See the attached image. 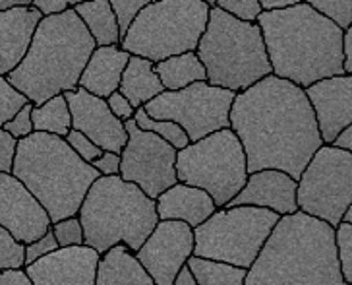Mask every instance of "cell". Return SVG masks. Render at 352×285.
Segmentation results:
<instances>
[{"label": "cell", "mask_w": 352, "mask_h": 285, "mask_svg": "<svg viewBox=\"0 0 352 285\" xmlns=\"http://www.w3.org/2000/svg\"><path fill=\"white\" fill-rule=\"evenodd\" d=\"M155 70L166 92H178L196 82H208V70L196 51L161 61L155 64Z\"/></svg>", "instance_id": "cell-26"}, {"label": "cell", "mask_w": 352, "mask_h": 285, "mask_svg": "<svg viewBox=\"0 0 352 285\" xmlns=\"http://www.w3.org/2000/svg\"><path fill=\"white\" fill-rule=\"evenodd\" d=\"M130 59L132 54L122 49V45L97 47L83 70L80 87L97 97H111L114 92L120 89L122 76Z\"/></svg>", "instance_id": "cell-22"}, {"label": "cell", "mask_w": 352, "mask_h": 285, "mask_svg": "<svg viewBox=\"0 0 352 285\" xmlns=\"http://www.w3.org/2000/svg\"><path fill=\"white\" fill-rule=\"evenodd\" d=\"M52 231L56 235V241L60 246H82V244H85V229H83L80 215L54 222L52 223Z\"/></svg>", "instance_id": "cell-33"}, {"label": "cell", "mask_w": 352, "mask_h": 285, "mask_svg": "<svg viewBox=\"0 0 352 285\" xmlns=\"http://www.w3.org/2000/svg\"><path fill=\"white\" fill-rule=\"evenodd\" d=\"M74 10L78 12L85 28L94 35L97 47H109V45L122 43L120 23L114 14L111 0H87V2L78 4Z\"/></svg>", "instance_id": "cell-25"}, {"label": "cell", "mask_w": 352, "mask_h": 285, "mask_svg": "<svg viewBox=\"0 0 352 285\" xmlns=\"http://www.w3.org/2000/svg\"><path fill=\"white\" fill-rule=\"evenodd\" d=\"M337 251L342 277L346 284L352 285V223L342 222L337 227Z\"/></svg>", "instance_id": "cell-34"}, {"label": "cell", "mask_w": 352, "mask_h": 285, "mask_svg": "<svg viewBox=\"0 0 352 285\" xmlns=\"http://www.w3.org/2000/svg\"><path fill=\"white\" fill-rule=\"evenodd\" d=\"M342 49H344V74H352V25L344 30Z\"/></svg>", "instance_id": "cell-46"}, {"label": "cell", "mask_w": 352, "mask_h": 285, "mask_svg": "<svg viewBox=\"0 0 352 285\" xmlns=\"http://www.w3.org/2000/svg\"><path fill=\"white\" fill-rule=\"evenodd\" d=\"M308 4L342 30L352 25V0H308Z\"/></svg>", "instance_id": "cell-32"}, {"label": "cell", "mask_w": 352, "mask_h": 285, "mask_svg": "<svg viewBox=\"0 0 352 285\" xmlns=\"http://www.w3.org/2000/svg\"><path fill=\"white\" fill-rule=\"evenodd\" d=\"M151 2H159V0H151Z\"/></svg>", "instance_id": "cell-52"}, {"label": "cell", "mask_w": 352, "mask_h": 285, "mask_svg": "<svg viewBox=\"0 0 352 285\" xmlns=\"http://www.w3.org/2000/svg\"><path fill=\"white\" fill-rule=\"evenodd\" d=\"M32 103V99L12 84L6 76H0V127L12 120L21 109Z\"/></svg>", "instance_id": "cell-31"}, {"label": "cell", "mask_w": 352, "mask_h": 285, "mask_svg": "<svg viewBox=\"0 0 352 285\" xmlns=\"http://www.w3.org/2000/svg\"><path fill=\"white\" fill-rule=\"evenodd\" d=\"M0 227L25 244L52 229L51 213L12 173H0Z\"/></svg>", "instance_id": "cell-15"}, {"label": "cell", "mask_w": 352, "mask_h": 285, "mask_svg": "<svg viewBox=\"0 0 352 285\" xmlns=\"http://www.w3.org/2000/svg\"><path fill=\"white\" fill-rule=\"evenodd\" d=\"M230 128L246 149L250 173L279 169L300 180L325 146L306 89L275 74L236 94Z\"/></svg>", "instance_id": "cell-1"}, {"label": "cell", "mask_w": 352, "mask_h": 285, "mask_svg": "<svg viewBox=\"0 0 352 285\" xmlns=\"http://www.w3.org/2000/svg\"><path fill=\"white\" fill-rule=\"evenodd\" d=\"M82 2H87V0H35L33 6H37L45 16H51V14H60L64 10L76 8Z\"/></svg>", "instance_id": "cell-43"}, {"label": "cell", "mask_w": 352, "mask_h": 285, "mask_svg": "<svg viewBox=\"0 0 352 285\" xmlns=\"http://www.w3.org/2000/svg\"><path fill=\"white\" fill-rule=\"evenodd\" d=\"M178 180L208 190L219 208H227L246 187L248 158L232 128H223L178 151Z\"/></svg>", "instance_id": "cell-9"}, {"label": "cell", "mask_w": 352, "mask_h": 285, "mask_svg": "<svg viewBox=\"0 0 352 285\" xmlns=\"http://www.w3.org/2000/svg\"><path fill=\"white\" fill-rule=\"evenodd\" d=\"M308 0H259L263 10H283V8H290L296 4H304Z\"/></svg>", "instance_id": "cell-45"}, {"label": "cell", "mask_w": 352, "mask_h": 285, "mask_svg": "<svg viewBox=\"0 0 352 285\" xmlns=\"http://www.w3.org/2000/svg\"><path fill=\"white\" fill-rule=\"evenodd\" d=\"M194 253V227L184 222L161 220L135 256L157 285H175L176 275L188 264Z\"/></svg>", "instance_id": "cell-14"}, {"label": "cell", "mask_w": 352, "mask_h": 285, "mask_svg": "<svg viewBox=\"0 0 352 285\" xmlns=\"http://www.w3.org/2000/svg\"><path fill=\"white\" fill-rule=\"evenodd\" d=\"M188 264L194 270L199 285H244L248 277V268L201 258L196 254L188 260Z\"/></svg>", "instance_id": "cell-28"}, {"label": "cell", "mask_w": 352, "mask_h": 285, "mask_svg": "<svg viewBox=\"0 0 352 285\" xmlns=\"http://www.w3.org/2000/svg\"><path fill=\"white\" fill-rule=\"evenodd\" d=\"M232 206H256L273 210L283 215H290L298 208V180L279 169H261L250 173L248 182L239 196L228 204Z\"/></svg>", "instance_id": "cell-19"}, {"label": "cell", "mask_w": 352, "mask_h": 285, "mask_svg": "<svg viewBox=\"0 0 352 285\" xmlns=\"http://www.w3.org/2000/svg\"><path fill=\"white\" fill-rule=\"evenodd\" d=\"M325 144H333L352 125V74L331 76L306 87Z\"/></svg>", "instance_id": "cell-18"}, {"label": "cell", "mask_w": 352, "mask_h": 285, "mask_svg": "<svg viewBox=\"0 0 352 285\" xmlns=\"http://www.w3.org/2000/svg\"><path fill=\"white\" fill-rule=\"evenodd\" d=\"M33 103L25 107V109H21L18 115L14 116L12 120H8L6 125H2V130H6V132H10L12 136H16L18 140H23V138L32 136L33 132H35V125H33Z\"/></svg>", "instance_id": "cell-37"}, {"label": "cell", "mask_w": 352, "mask_h": 285, "mask_svg": "<svg viewBox=\"0 0 352 285\" xmlns=\"http://www.w3.org/2000/svg\"><path fill=\"white\" fill-rule=\"evenodd\" d=\"M66 99L72 111V125L76 130L94 140L104 151L122 154L128 144V128L124 120L111 111L104 97L89 94L87 89L78 87L68 92Z\"/></svg>", "instance_id": "cell-16"}, {"label": "cell", "mask_w": 352, "mask_h": 285, "mask_svg": "<svg viewBox=\"0 0 352 285\" xmlns=\"http://www.w3.org/2000/svg\"><path fill=\"white\" fill-rule=\"evenodd\" d=\"M35 0H0V10H8L16 6H33Z\"/></svg>", "instance_id": "cell-49"}, {"label": "cell", "mask_w": 352, "mask_h": 285, "mask_svg": "<svg viewBox=\"0 0 352 285\" xmlns=\"http://www.w3.org/2000/svg\"><path fill=\"white\" fill-rule=\"evenodd\" d=\"M219 210L208 190L197 189L186 182H176L157 198L159 220L184 222L190 227H199Z\"/></svg>", "instance_id": "cell-21"}, {"label": "cell", "mask_w": 352, "mask_h": 285, "mask_svg": "<svg viewBox=\"0 0 352 285\" xmlns=\"http://www.w3.org/2000/svg\"><path fill=\"white\" fill-rule=\"evenodd\" d=\"M25 266H28V244L18 241L8 229L0 227V272L25 270Z\"/></svg>", "instance_id": "cell-30"}, {"label": "cell", "mask_w": 352, "mask_h": 285, "mask_svg": "<svg viewBox=\"0 0 352 285\" xmlns=\"http://www.w3.org/2000/svg\"><path fill=\"white\" fill-rule=\"evenodd\" d=\"M80 220L85 229V244L101 254L116 244H126L138 253L161 222L157 200L120 175L95 180L83 200Z\"/></svg>", "instance_id": "cell-6"}, {"label": "cell", "mask_w": 352, "mask_h": 285, "mask_svg": "<svg viewBox=\"0 0 352 285\" xmlns=\"http://www.w3.org/2000/svg\"><path fill=\"white\" fill-rule=\"evenodd\" d=\"M134 120L138 123V127L159 134V136L163 138V140H166L168 144H173L178 151L192 144L190 138H188L186 130L180 127V125H176L173 120H159V118H153V116L145 111V107H140V109L135 111Z\"/></svg>", "instance_id": "cell-29"}, {"label": "cell", "mask_w": 352, "mask_h": 285, "mask_svg": "<svg viewBox=\"0 0 352 285\" xmlns=\"http://www.w3.org/2000/svg\"><path fill=\"white\" fill-rule=\"evenodd\" d=\"M279 220L277 211L256 206L219 208L208 222L194 229V254L250 270Z\"/></svg>", "instance_id": "cell-10"}, {"label": "cell", "mask_w": 352, "mask_h": 285, "mask_svg": "<svg viewBox=\"0 0 352 285\" xmlns=\"http://www.w3.org/2000/svg\"><path fill=\"white\" fill-rule=\"evenodd\" d=\"M97 285H157L151 274L126 244H116L101 256Z\"/></svg>", "instance_id": "cell-23"}, {"label": "cell", "mask_w": 352, "mask_h": 285, "mask_svg": "<svg viewBox=\"0 0 352 285\" xmlns=\"http://www.w3.org/2000/svg\"><path fill=\"white\" fill-rule=\"evenodd\" d=\"M95 49L94 35L74 8L51 14L43 18L28 56L6 78L32 99L33 105H43L56 95L80 87Z\"/></svg>", "instance_id": "cell-4"}, {"label": "cell", "mask_w": 352, "mask_h": 285, "mask_svg": "<svg viewBox=\"0 0 352 285\" xmlns=\"http://www.w3.org/2000/svg\"><path fill=\"white\" fill-rule=\"evenodd\" d=\"M217 6L248 21H258L259 14L263 12L259 0H219Z\"/></svg>", "instance_id": "cell-38"}, {"label": "cell", "mask_w": 352, "mask_h": 285, "mask_svg": "<svg viewBox=\"0 0 352 285\" xmlns=\"http://www.w3.org/2000/svg\"><path fill=\"white\" fill-rule=\"evenodd\" d=\"M111 4H113V10L118 18L120 32L124 37L135 18L144 12L145 6L151 4V0H111Z\"/></svg>", "instance_id": "cell-35"}, {"label": "cell", "mask_w": 352, "mask_h": 285, "mask_svg": "<svg viewBox=\"0 0 352 285\" xmlns=\"http://www.w3.org/2000/svg\"><path fill=\"white\" fill-rule=\"evenodd\" d=\"M175 285H199L197 284L196 274H194V270L190 268V264H186L180 272H178V275H176L175 279Z\"/></svg>", "instance_id": "cell-47"}, {"label": "cell", "mask_w": 352, "mask_h": 285, "mask_svg": "<svg viewBox=\"0 0 352 285\" xmlns=\"http://www.w3.org/2000/svg\"><path fill=\"white\" fill-rule=\"evenodd\" d=\"M211 6L204 0H159L145 6L122 37L130 54L161 63L176 54L197 51L208 30Z\"/></svg>", "instance_id": "cell-8"}, {"label": "cell", "mask_w": 352, "mask_h": 285, "mask_svg": "<svg viewBox=\"0 0 352 285\" xmlns=\"http://www.w3.org/2000/svg\"><path fill=\"white\" fill-rule=\"evenodd\" d=\"M33 125L35 132H47L54 136L66 138L74 128L72 111L66 95H56L43 105L33 107Z\"/></svg>", "instance_id": "cell-27"}, {"label": "cell", "mask_w": 352, "mask_h": 285, "mask_svg": "<svg viewBox=\"0 0 352 285\" xmlns=\"http://www.w3.org/2000/svg\"><path fill=\"white\" fill-rule=\"evenodd\" d=\"M120 92L130 99V103L135 109H140L161 94H165L166 89L157 74L155 63L149 59H144V56L132 54L130 63L126 66L124 76H122Z\"/></svg>", "instance_id": "cell-24"}, {"label": "cell", "mask_w": 352, "mask_h": 285, "mask_svg": "<svg viewBox=\"0 0 352 285\" xmlns=\"http://www.w3.org/2000/svg\"><path fill=\"white\" fill-rule=\"evenodd\" d=\"M43 18L37 6L0 10V76L12 74L28 56Z\"/></svg>", "instance_id": "cell-20"}, {"label": "cell", "mask_w": 352, "mask_h": 285, "mask_svg": "<svg viewBox=\"0 0 352 285\" xmlns=\"http://www.w3.org/2000/svg\"><path fill=\"white\" fill-rule=\"evenodd\" d=\"M126 128L130 138L120 154V177L138 184L149 198L157 200L165 190L180 182L176 171L178 149L155 132L138 127L134 118L126 120Z\"/></svg>", "instance_id": "cell-13"}, {"label": "cell", "mask_w": 352, "mask_h": 285, "mask_svg": "<svg viewBox=\"0 0 352 285\" xmlns=\"http://www.w3.org/2000/svg\"><path fill=\"white\" fill-rule=\"evenodd\" d=\"M204 2H206L208 6H211V8H215V6H217L219 0H204Z\"/></svg>", "instance_id": "cell-51"}, {"label": "cell", "mask_w": 352, "mask_h": 285, "mask_svg": "<svg viewBox=\"0 0 352 285\" xmlns=\"http://www.w3.org/2000/svg\"><path fill=\"white\" fill-rule=\"evenodd\" d=\"M352 206V154L325 144L298 180V208L339 227Z\"/></svg>", "instance_id": "cell-11"}, {"label": "cell", "mask_w": 352, "mask_h": 285, "mask_svg": "<svg viewBox=\"0 0 352 285\" xmlns=\"http://www.w3.org/2000/svg\"><path fill=\"white\" fill-rule=\"evenodd\" d=\"M244 285H351L341 272L337 229L300 210L283 215Z\"/></svg>", "instance_id": "cell-3"}, {"label": "cell", "mask_w": 352, "mask_h": 285, "mask_svg": "<svg viewBox=\"0 0 352 285\" xmlns=\"http://www.w3.org/2000/svg\"><path fill=\"white\" fill-rule=\"evenodd\" d=\"M333 146H337V148H341L344 149V151L352 154V125L342 130L341 134L337 136V140L333 142Z\"/></svg>", "instance_id": "cell-48"}, {"label": "cell", "mask_w": 352, "mask_h": 285, "mask_svg": "<svg viewBox=\"0 0 352 285\" xmlns=\"http://www.w3.org/2000/svg\"><path fill=\"white\" fill-rule=\"evenodd\" d=\"M342 222H349V223H352V206H351V210L346 211V215H344V220H342Z\"/></svg>", "instance_id": "cell-50"}, {"label": "cell", "mask_w": 352, "mask_h": 285, "mask_svg": "<svg viewBox=\"0 0 352 285\" xmlns=\"http://www.w3.org/2000/svg\"><path fill=\"white\" fill-rule=\"evenodd\" d=\"M0 285H33L25 270H4L0 272Z\"/></svg>", "instance_id": "cell-44"}, {"label": "cell", "mask_w": 352, "mask_h": 285, "mask_svg": "<svg viewBox=\"0 0 352 285\" xmlns=\"http://www.w3.org/2000/svg\"><path fill=\"white\" fill-rule=\"evenodd\" d=\"M20 140L0 128V173H12L18 158Z\"/></svg>", "instance_id": "cell-39"}, {"label": "cell", "mask_w": 352, "mask_h": 285, "mask_svg": "<svg viewBox=\"0 0 352 285\" xmlns=\"http://www.w3.org/2000/svg\"><path fill=\"white\" fill-rule=\"evenodd\" d=\"M103 254L94 246H60L49 256L25 266L33 285H97Z\"/></svg>", "instance_id": "cell-17"}, {"label": "cell", "mask_w": 352, "mask_h": 285, "mask_svg": "<svg viewBox=\"0 0 352 285\" xmlns=\"http://www.w3.org/2000/svg\"><path fill=\"white\" fill-rule=\"evenodd\" d=\"M95 169L101 173V177H113V175H120L122 171V156L114 154V151H104L101 158L91 163Z\"/></svg>", "instance_id": "cell-42"}, {"label": "cell", "mask_w": 352, "mask_h": 285, "mask_svg": "<svg viewBox=\"0 0 352 285\" xmlns=\"http://www.w3.org/2000/svg\"><path fill=\"white\" fill-rule=\"evenodd\" d=\"M66 142L72 146V149L80 156L82 159H85L87 163H94L97 159L101 158L104 154V149L101 146H97L91 138L87 136V134H83L80 130H76L72 128L70 130V134L66 136Z\"/></svg>", "instance_id": "cell-36"}, {"label": "cell", "mask_w": 352, "mask_h": 285, "mask_svg": "<svg viewBox=\"0 0 352 285\" xmlns=\"http://www.w3.org/2000/svg\"><path fill=\"white\" fill-rule=\"evenodd\" d=\"M236 92L196 82L178 92H165L145 105V111L159 120H173L186 130L190 142L230 128V111Z\"/></svg>", "instance_id": "cell-12"}, {"label": "cell", "mask_w": 352, "mask_h": 285, "mask_svg": "<svg viewBox=\"0 0 352 285\" xmlns=\"http://www.w3.org/2000/svg\"><path fill=\"white\" fill-rule=\"evenodd\" d=\"M107 103H109V107H111V111H113L114 115L118 116L120 120H124V123L126 120H132L135 116V111H138L120 89L114 92L111 97H107Z\"/></svg>", "instance_id": "cell-41"}, {"label": "cell", "mask_w": 352, "mask_h": 285, "mask_svg": "<svg viewBox=\"0 0 352 285\" xmlns=\"http://www.w3.org/2000/svg\"><path fill=\"white\" fill-rule=\"evenodd\" d=\"M12 175L32 190L52 223L80 215L83 200L101 173L82 159L66 138L33 132L20 140Z\"/></svg>", "instance_id": "cell-5"}, {"label": "cell", "mask_w": 352, "mask_h": 285, "mask_svg": "<svg viewBox=\"0 0 352 285\" xmlns=\"http://www.w3.org/2000/svg\"><path fill=\"white\" fill-rule=\"evenodd\" d=\"M196 53L208 70L209 84L236 94L273 74L261 25L219 6L211 8Z\"/></svg>", "instance_id": "cell-7"}, {"label": "cell", "mask_w": 352, "mask_h": 285, "mask_svg": "<svg viewBox=\"0 0 352 285\" xmlns=\"http://www.w3.org/2000/svg\"><path fill=\"white\" fill-rule=\"evenodd\" d=\"M60 249V244L56 241V235L54 231H47L43 235L41 239H37V241H33V243L28 244V266L33 264V262H37V260H41L45 256H49L54 251H58Z\"/></svg>", "instance_id": "cell-40"}, {"label": "cell", "mask_w": 352, "mask_h": 285, "mask_svg": "<svg viewBox=\"0 0 352 285\" xmlns=\"http://www.w3.org/2000/svg\"><path fill=\"white\" fill-rule=\"evenodd\" d=\"M258 23L275 76L306 89L320 80L344 74V30L308 2L263 10Z\"/></svg>", "instance_id": "cell-2"}]
</instances>
